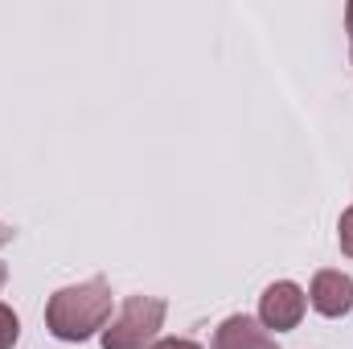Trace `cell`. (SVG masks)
I'll return each instance as SVG.
<instances>
[{
  "instance_id": "cell-6",
  "label": "cell",
  "mask_w": 353,
  "mask_h": 349,
  "mask_svg": "<svg viewBox=\"0 0 353 349\" xmlns=\"http://www.w3.org/2000/svg\"><path fill=\"white\" fill-rule=\"evenodd\" d=\"M17 337H21V321H17V312L8 304H0V349H12Z\"/></svg>"
},
{
  "instance_id": "cell-7",
  "label": "cell",
  "mask_w": 353,
  "mask_h": 349,
  "mask_svg": "<svg viewBox=\"0 0 353 349\" xmlns=\"http://www.w3.org/2000/svg\"><path fill=\"white\" fill-rule=\"evenodd\" d=\"M337 243H341V255L353 259V206L341 214V222H337Z\"/></svg>"
},
{
  "instance_id": "cell-12",
  "label": "cell",
  "mask_w": 353,
  "mask_h": 349,
  "mask_svg": "<svg viewBox=\"0 0 353 349\" xmlns=\"http://www.w3.org/2000/svg\"><path fill=\"white\" fill-rule=\"evenodd\" d=\"M350 62H353V50H350Z\"/></svg>"
},
{
  "instance_id": "cell-1",
  "label": "cell",
  "mask_w": 353,
  "mask_h": 349,
  "mask_svg": "<svg viewBox=\"0 0 353 349\" xmlns=\"http://www.w3.org/2000/svg\"><path fill=\"white\" fill-rule=\"evenodd\" d=\"M111 288L107 279H83V283H70V288H58L46 304V329L58 337V341H87L94 333H103L111 325Z\"/></svg>"
},
{
  "instance_id": "cell-11",
  "label": "cell",
  "mask_w": 353,
  "mask_h": 349,
  "mask_svg": "<svg viewBox=\"0 0 353 349\" xmlns=\"http://www.w3.org/2000/svg\"><path fill=\"white\" fill-rule=\"evenodd\" d=\"M4 283H8V267L0 263V288H4Z\"/></svg>"
},
{
  "instance_id": "cell-2",
  "label": "cell",
  "mask_w": 353,
  "mask_h": 349,
  "mask_svg": "<svg viewBox=\"0 0 353 349\" xmlns=\"http://www.w3.org/2000/svg\"><path fill=\"white\" fill-rule=\"evenodd\" d=\"M165 312H169V304L161 296H128L119 304V312L111 317V325L99 333L103 349H152L161 341Z\"/></svg>"
},
{
  "instance_id": "cell-5",
  "label": "cell",
  "mask_w": 353,
  "mask_h": 349,
  "mask_svg": "<svg viewBox=\"0 0 353 349\" xmlns=\"http://www.w3.org/2000/svg\"><path fill=\"white\" fill-rule=\"evenodd\" d=\"M210 349H275V333H267L259 317L234 312V317H226V321L214 329Z\"/></svg>"
},
{
  "instance_id": "cell-3",
  "label": "cell",
  "mask_w": 353,
  "mask_h": 349,
  "mask_svg": "<svg viewBox=\"0 0 353 349\" xmlns=\"http://www.w3.org/2000/svg\"><path fill=\"white\" fill-rule=\"evenodd\" d=\"M308 312V292L292 279H275L259 296V321H263L267 333H288L304 321Z\"/></svg>"
},
{
  "instance_id": "cell-9",
  "label": "cell",
  "mask_w": 353,
  "mask_h": 349,
  "mask_svg": "<svg viewBox=\"0 0 353 349\" xmlns=\"http://www.w3.org/2000/svg\"><path fill=\"white\" fill-rule=\"evenodd\" d=\"M12 235H17V230H12L8 222H0V247H8V243H12Z\"/></svg>"
},
{
  "instance_id": "cell-10",
  "label": "cell",
  "mask_w": 353,
  "mask_h": 349,
  "mask_svg": "<svg viewBox=\"0 0 353 349\" xmlns=\"http://www.w3.org/2000/svg\"><path fill=\"white\" fill-rule=\"evenodd\" d=\"M345 29H350V37H353V0H350V8H345Z\"/></svg>"
},
{
  "instance_id": "cell-8",
  "label": "cell",
  "mask_w": 353,
  "mask_h": 349,
  "mask_svg": "<svg viewBox=\"0 0 353 349\" xmlns=\"http://www.w3.org/2000/svg\"><path fill=\"white\" fill-rule=\"evenodd\" d=\"M152 349H201L197 341H185V337H161Z\"/></svg>"
},
{
  "instance_id": "cell-4",
  "label": "cell",
  "mask_w": 353,
  "mask_h": 349,
  "mask_svg": "<svg viewBox=\"0 0 353 349\" xmlns=\"http://www.w3.org/2000/svg\"><path fill=\"white\" fill-rule=\"evenodd\" d=\"M308 304H312L321 317H329V321L345 317L353 308V279L345 271H333V267L316 271V275H312V288H308Z\"/></svg>"
}]
</instances>
